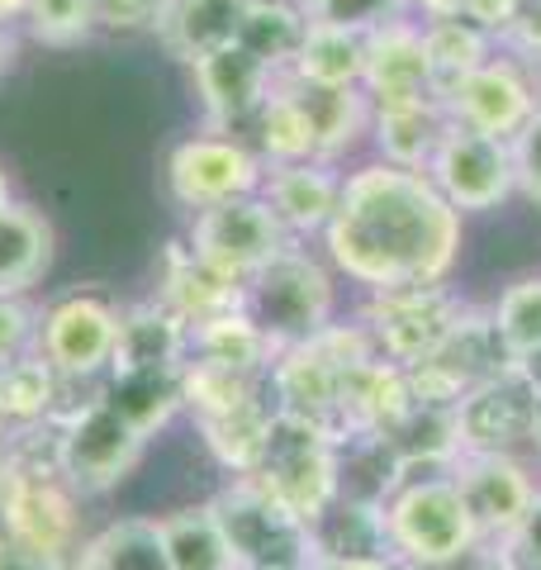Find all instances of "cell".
Returning <instances> with one entry per match:
<instances>
[{"label":"cell","instance_id":"cell-1","mask_svg":"<svg viewBox=\"0 0 541 570\" xmlns=\"http://www.w3.org/2000/svg\"><path fill=\"white\" fill-rule=\"evenodd\" d=\"M465 228L471 219L442 200L427 171L356 157L342 171V200L328 234L318 238V253L361 295L394 285H437L456 276Z\"/></svg>","mask_w":541,"mask_h":570},{"label":"cell","instance_id":"cell-2","mask_svg":"<svg viewBox=\"0 0 541 570\" xmlns=\"http://www.w3.org/2000/svg\"><path fill=\"white\" fill-rule=\"evenodd\" d=\"M81 490L67 480L58 456V428H20L6 442V480H0V532L48 557H77L86 542Z\"/></svg>","mask_w":541,"mask_h":570},{"label":"cell","instance_id":"cell-3","mask_svg":"<svg viewBox=\"0 0 541 570\" xmlns=\"http://www.w3.org/2000/svg\"><path fill=\"white\" fill-rule=\"evenodd\" d=\"M337 285L342 276L314 243H291L281 257H270L243 285V309L266 333V343L285 352V347L314 343L323 328L337 324V314H342Z\"/></svg>","mask_w":541,"mask_h":570},{"label":"cell","instance_id":"cell-4","mask_svg":"<svg viewBox=\"0 0 541 570\" xmlns=\"http://www.w3.org/2000/svg\"><path fill=\"white\" fill-rule=\"evenodd\" d=\"M385 528H390V557L394 566H442L480 547L475 519L465 509L451 471L404 475V485L385 499Z\"/></svg>","mask_w":541,"mask_h":570},{"label":"cell","instance_id":"cell-5","mask_svg":"<svg viewBox=\"0 0 541 570\" xmlns=\"http://www.w3.org/2000/svg\"><path fill=\"white\" fill-rule=\"evenodd\" d=\"M475 299H465L451 281L437 285H394V291H375V295H361V328L371 333L375 352L394 366H419L437 352L451 328L465 318Z\"/></svg>","mask_w":541,"mask_h":570},{"label":"cell","instance_id":"cell-6","mask_svg":"<svg viewBox=\"0 0 541 570\" xmlns=\"http://www.w3.org/2000/svg\"><path fill=\"white\" fill-rule=\"evenodd\" d=\"M214 519L224 528V542L233 551L238 570H266V566H291L309 570V523L295 519L281 499H270L252 475H228L209 499Z\"/></svg>","mask_w":541,"mask_h":570},{"label":"cell","instance_id":"cell-7","mask_svg":"<svg viewBox=\"0 0 541 570\" xmlns=\"http://www.w3.org/2000/svg\"><path fill=\"white\" fill-rule=\"evenodd\" d=\"M252 480H257L270 499H281L295 519L314 523L337 499V438L304 419L276 414L266 428Z\"/></svg>","mask_w":541,"mask_h":570},{"label":"cell","instance_id":"cell-8","mask_svg":"<svg viewBox=\"0 0 541 570\" xmlns=\"http://www.w3.org/2000/svg\"><path fill=\"white\" fill-rule=\"evenodd\" d=\"M427 181L437 186V195L461 209L465 219H490L503 205L518 200V171H513V148L494 134L465 129L451 119L446 134L432 153V163L423 167Z\"/></svg>","mask_w":541,"mask_h":570},{"label":"cell","instance_id":"cell-9","mask_svg":"<svg viewBox=\"0 0 541 570\" xmlns=\"http://www.w3.org/2000/svg\"><path fill=\"white\" fill-rule=\"evenodd\" d=\"M262 176H266V163L252 153L247 138L205 129V124L167 153V195H171V205L186 214L257 195Z\"/></svg>","mask_w":541,"mask_h":570},{"label":"cell","instance_id":"cell-10","mask_svg":"<svg viewBox=\"0 0 541 570\" xmlns=\"http://www.w3.org/2000/svg\"><path fill=\"white\" fill-rule=\"evenodd\" d=\"M119 309L124 305L100 285H77V291L52 295L39 309V356L58 376L100 381L115 362Z\"/></svg>","mask_w":541,"mask_h":570},{"label":"cell","instance_id":"cell-11","mask_svg":"<svg viewBox=\"0 0 541 570\" xmlns=\"http://www.w3.org/2000/svg\"><path fill=\"white\" fill-rule=\"evenodd\" d=\"M503 371H513V352L503 347V337L490 318V305H471L465 318L451 337L427 356V362L409 366V385L419 400H432V404H451L456 409L471 390L490 385Z\"/></svg>","mask_w":541,"mask_h":570},{"label":"cell","instance_id":"cell-12","mask_svg":"<svg viewBox=\"0 0 541 570\" xmlns=\"http://www.w3.org/2000/svg\"><path fill=\"white\" fill-rule=\"evenodd\" d=\"M142 448H148V438L134 433V428L124 423L100 395L86 409H77L67 423H58L62 471L86 499L119 490L142 461Z\"/></svg>","mask_w":541,"mask_h":570},{"label":"cell","instance_id":"cell-13","mask_svg":"<svg viewBox=\"0 0 541 570\" xmlns=\"http://www.w3.org/2000/svg\"><path fill=\"white\" fill-rule=\"evenodd\" d=\"M180 238H186L214 272H224L238 285H247L270 257H281L285 247H291V238L281 234V224L270 219V209L262 205V195H243V200L190 214Z\"/></svg>","mask_w":541,"mask_h":570},{"label":"cell","instance_id":"cell-14","mask_svg":"<svg viewBox=\"0 0 541 570\" xmlns=\"http://www.w3.org/2000/svg\"><path fill=\"white\" fill-rule=\"evenodd\" d=\"M442 100H446V115L465 124V129L513 142V134L541 105V71L499 48L490 62H480L471 77H461Z\"/></svg>","mask_w":541,"mask_h":570},{"label":"cell","instance_id":"cell-15","mask_svg":"<svg viewBox=\"0 0 541 570\" xmlns=\"http://www.w3.org/2000/svg\"><path fill=\"white\" fill-rule=\"evenodd\" d=\"M451 480L465 499L475 519L480 542H503L509 532L522 523L532 494L541 485V471L532 456H513V452H461Z\"/></svg>","mask_w":541,"mask_h":570},{"label":"cell","instance_id":"cell-16","mask_svg":"<svg viewBox=\"0 0 541 570\" xmlns=\"http://www.w3.org/2000/svg\"><path fill=\"white\" fill-rule=\"evenodd\" d=\"M537 395L522 385L518 371H503L490 385L471 390L456 404V433L461 452H513L532 456L537 438Z\"/></svg>","mask_w":541,"mask_h":570},{"label":"cell","instance_id":"cell-17","mask_svg":"<svg viewBox=\"0 0 541 570\" xmlns=\"http://www.w3.org/2000/svg\"><path fill=\"white\" fill-rule=\"evenodd\" d=\"M342 171L347 167L318 163V157H309V163H281V167H266L257 195L285 238L318 247L342 200Z\"/></svg>","mask_w":541,"mask_h":570},{"label":"cell","instance_id":"cell-18","mask_svg":"<svg viewBox=\"0 0 541 570\" xmlns=\"http://www.w3.org/2000/svg\"><path fill=\"white\" fill-rule=\"evenodd\" d=\"M190 86H195V100H200L205 129L243 138L252 115L262 110V100L270 96V86H276V71H266L252 52L228 43L190 67Z\"/></svg>","mask_w":541,"mask_h":570},{"label":"cell","instance_id":"cell-19","mask_svg":"<svg viewBox=\"0 0 541 570\" xmlns=\"http://www.w3.org/2000/svg\"><path fill=\"white\" fill-rule=\"evenodd\" d=\"M361 96L371 105H409V100H442L437 77L427 62L423 24L394 20L366 33V71H361Z\"/></svg>","mask_w":541,"mask_h":570},{"label":"cell","instance_id":"cell-20","mask_svg":"<svg viewBox=\"0 0 541 570\" xmlns=\"http://www.w3.org/2000/svg\"><path fill=\"white\" fill-rule=\"evenodd\" d=\"M157 299L195 333L214 324V318L243 309V285L214 272L186 238H171L157 257Z\"/></svg>","mask_w":541,"mask_h":570},{"label":"cell","instance_id":"cell-21","mask_svg":"<svg viewBox=\"0 0 541 570\" xmlns=\"http://www.w3.org/2000/svg\"><path fill=\"white\" fill-rule=\"evenodd\" d=\"M186 362H190V328L157 295L119 309L110 371H180Z\"/></svg>","mask_w":541,"mask_h":570},{"label":"cell","instance_id":"cell-22","mask_svg":"<svg viewBox=\"0 0 541 570\" xmlns=\"http://www.w3.org/2000/svg\"><path fill=\"white\" fill-rule=\"evenodd\" d=\"M247 10H252V0H167L153 33L167 48V58L195 67L200 58L238 39Z\"/></svg>","mask_w":541,"mask_h":570},{"label":"cell","instance_id":"cell-23","mask_svg":"<svg viewBox=\"0 0 541 570\" xmlns=\"http://www.w3.org/2000/svg\"><path fill=\"white\" fill-rule=\"evenodd\" d=\"M446 100H409V105H371V157H381L390 167L423 171L437 153L446 134Z\"/></svg>","mask_w":541,"mask_h":570},{"label":"cell","instance_id":"cell-24","mask_svg":"<svg viewBox=\"0 0 541 570\" xmlns=\"http://www.w3.org/2000/svg\"><path fill=\"white\" fill-rule=\"evenodd\" d=\"M291 86L304 105V115H309L318 163L352 167L371 138V100L361 91H328V86H309L295 77H291Z\"/></svg>","mask_w":541,"mask_h":570},{"label":"cell","instance_id":"cell-25","mask_svg":"<svg viewBox=\"0 0 541 570\" xmlns=\"http://www.w3.org/2000/svg\"><path fill=\"white\" fill-rule=\"evenodd\" d=\"M309 547L314 561H394L385 504H361V499L337 494L309 523Z\"/></svg>","mask_w":541,"mask_h":570},{"label":"cell","instance_id":"cell-26","mask_svg":"<svg viewBox=\"0 0 541 570\" xmlns=\"http://www.w3.org/2000/svg\"><path fill=\"white\" fill-rule=\"evenodd\" d=\"M270 419H276V400H270V390H262V395L228 404V409H219V414H200L195 428H200L205 452L219 461L228 475H252L257 471Z\"/></svg>","mask_w":541,"mask_h":570},{"label":"cell","instance_id":"cell-27","mask_svg":"<svg viewBox=\"0 0 541 570\" xmlns=\"http://www.w3.org/2000/svg\"><path fill=\"white\" fill-rule=\"evenodd\" d=\"M100 400L142 438H157L176 414H186L180 371H105Z\"/></svg>","mask_w":541,"mask_h":570},{"label":"cell","instance_id":"cell-28","mask_svg":"<svg viewBox=\"0 0 541 570\" xmlns=\"http://www.w3.org/2000/svg\"><path fill=\"white\" fill-rule=\"evenodd\" d=\"M243 138L252 142V153H257L266 167L309 163V157H318L309 115H304V105H299V96H295L291 77H276V86H270V96L262 100V110L252 115V124L243 129Z\"/></svg>","mask_w":541,"mask_h":570},{"label":"cell","instance_id":"cell-29","mask_svg":"<svg viewBox=\"0 0 541 570\" xmlns=\"http://www.w3.org/2000/svg\"><path fill=\"white\" fill-rule=\"evenodd\" d=\"M52 266V224L33 205L0 209V295H29Z\"/></svg>","mask_w":541,"mask_h":570},{"label":"cell","instance_id":"cell-30","mask_svg":"<svg viewBox=\"0 0 541 570\" xmlns=\"http://www.w3.org/2000/svg\"><path fill=\"white\" fill-rule=\"evenodd\" d=\"M404 461L385 433L352 428L337 438V494L361 499V504H385L404 485Z\"/></svg>","mask_w":541,"mask_h":570},{"label":"cell","instance_id":"cell-31","mask_svg":"<svg viewBox=\"0 0 541 570\" xmlns=\"http://www.w3.org/2000/svg\"><path fill=\"white\" fill-rule=\"evenodd\" d=\"M77 566L81 570H171L167 542H161V523L138 519V513L86 532Z\"/></svg>","mask_w":541,"mask_h":570},{"label":"cell","instance_id":"cell-32","mask_svg":"<svg viewBox=\"0 0 541 570\" xmlns=\"http://www.w3.org/2000/svg\"><path fill=\"white\" fill-rule=\"evenodd\" d=\"M304 39H309V14L299 10V0H252V10L233 43L252 52L266 71L285 77V71L295 67Z\"/></svg>","mask_w":541,"mask_h":570},{"label":"cell","instance_id":"cell-33","mask_svg":"<svg viewBox=\"0 0 541 570\" xmlns=\"http://www.w3.org/2000/svg\"><path fill=\"white\" fill-rule=\"evenodd\" d=\"M361 71H366V33L309 24V39L285 77L328 86V91H361Z\"/></svg>","mask_w":541,"mask_h":570},{"label":"cell","instance_id":"cell-34","mask_svg":"<svg viewBox=\"0 0 541 570\" xmlns=\"http://www.w3.org/2000/svg\"><path fill=\"white\" fill-rule=\"evenodd\" d=\"M423 24V43H427V62L437 77V91L446 96L461 77H471L480 62H490L499 52V39L484 24L465 20V14H442V20H419Z\"/></svg>","mask_w":541,"mask_h":570},{"label":"cell","instance_id":"cell-35","mask_svg":"<svg viewBox=\"0 0 541 570\" xmlns=\"http://www.w3.org/2000/svg\"><path fill=\"white\" fill-rule=\"evenodd\" d=\"M161 542H167V561L171 570H238L233 551L224 542V528L214 519L209 499L205 504H186L161 513Z\"/></svg>","mask_w":541,"mask_h":570},{"label":"cell","instance_id":"cell-36","mask_svg":"<svg viewBox=\"0 0 541 570\" xmlns=\"http://www.w3.org/2000/svg\"><path fill=\"white\" fill-rule=\"evenodd\" d=\"M190 356L214 362V366H228V371H252V376H266L270 362H276V347H270L266 333L247 318V309H233V314L214 318V324L190 333Z\"/></svg>","mask_w":541,"mask_h":570},{"label":"cell","instance_id":"cell-37","mask_svg":"<svg viewBox=\"0 0 541 570\" xmlns=\"http://www.w3.org/2000/svg\"><path fill=\"white\" fill-rule=\"evenodd\" d=\"M490 318L503 337V347L518 356H528L541 347V272H522L509 285H499V295L490 299Z\"/></svg>","mask_w":541,"mask_h":570},{"label":"cell","instance_id":"cell-38","mask_svg":"<svg viewBox=\"0 0 541 570\" xmlns=\"http://www.w3.org/2000/svg\"><path fill=\"white\" fill-rule=\"evenodd\" d=\"M20 29L33 43L71 48L96 33V20H90V0H29Z\"/></svg>","mask_w":541,"mask_h":570},{"label":"cell","instance_id":"cell-39","mask_svg":"<svg viewBox=\"0 0 541 570\" xmlns=\"http://www.w3.org/2000/svg\"><path fill=\"white\" fill-rule=\"evenodd\" d=\"M309 24L347 29V33H375L394 20H409V0H299Z\"/></svg>","mask_w":541,"mask_h":570},{"label":"cell","instance_id":"cell-40","mask_svg":"<svg viewBox=\"0 0 541 570\" xmlns=\"http://www.w3.org/2000/svg\"><path fill=\"white\" fill-rule=\"evenodd\" d=\"M39 352V305L24 295H0V366Z\"/></svg>","mask_w":541,"mask_h":570},{"label":"cell","instance_id":"cell-41","mask_svg":"<svg viewBox=\"0 0 541 570\" xmlns=\"http://www.w3.org/2000/svg\"><path fill=\"white\" fill-rule=\"evenodd\" d=\"M490 551L499 570H541V485L532 494L528 513H522V523L503 542H490Z\"/></svg>","mask_w":541,"mask_h":570},{"label":"cell","instance_id":"cell-42","mask_svg":"<svg viewBox=\"0 0 541 570\" xmlns=\"http://www.w3.org/2000/svg\"><path fill=\"white\" fill-rule=\"evenodd\" d=\"M513 171H518V200L541 209V105L537 115L513 134Z\"/></svg>","mask_w":541,"mask_h":570},{"label":"cell","instance_id":"cell-43","mask_svg":"<svg viewBox=\"0 0 541 570\" xmlns=\"http://www.w3.org/2000/svg\"><path fill=\"white\" fill-rule=\"evenodd\" d=\"M167 0H90V20L105 33H153Z\"/></svg>","mask_w":541,"mask_h":570},{"label":"cell","instance_id":"cell-44","mask_svg":"<svg viewBox=\"0 0 541 570\" xmlns=\"http://www.w3.org/2000/svg\"><path fill=\"white\" fill-rule=\"evenodd\" d=\"M499 48L541 71V0H518L513 20L499 29Z\"/></svg>","mask_w":541,"mask_h":570},{"label":"cell","instance_id":"cell-45","mask_svg":"<svg viewBox=\"0 0 541 570\" xmlns=\"http://www.w3.org/2000/svg\"><path fill=\"white\" fill-rule=\"evenodd\" d=\"M0 570H81V566L77 557H48V551H33L0 532Z\"/></svg>","mask_w":541,"mask_h":570},{"label":"cell","instance_id":"cell-46","mask_svg":"<svg viewBox=\"0 0 541 570\" xmlns=\"http://www.w3.org/2000/svg\"><path fill=\"white\" fill-rule=\"evenodd\" d=\"M513 10H518V0H461V14L465 20H475V24H484L499 39V29L513 20Z\"/></svg>","mask_w":541,"mask_h":570},{"label":"cell","instance_id":"cell-47","mask_svg":"<svg viewBox=\"0 0 541 570\" xmlns=\"http://www.w3.org/2000/svg\"><path fill=\"white\" fill-rule=\"evenodd\" d=\"M513 371H518L522 385H528L532 395H537V404H541V347H537V352H528V356H518Z\"/></svg>","mask_w":541,"mask_h":570},{"label":"cell","instance_id":"cell-48","mask_svg":"<svg viewBox=\"0 0 541 570\" xmlns=\"http://www.w3.org/2000/svg\"><path fill=\"white\" fill-rule=\"evenodd\" d=\"M309 570H400L394 561H314Z\"/></svg>","mask_w":541,"mask_h":570},{"label":"cell","instance_id":"cell-49","mask_svg":"<svg viewBox=\"0 0 541 570\" xmlns=\"http://www.w3.org/2000/svg\"><path fill=\"white\" fill-rule=\"evenodd\" d=\"M24 10H29V0H0V29H20L24 24Z\"/></svg>","mask_w":541,"mask_h":570},{"label":"cell","instance_id":"cell-50","mask_svg":"<svg viewBox=\"0 0 541 570\" xmlns=\"http://www.w3.org/2000/svg\"><path fill=\"white\" fill-rule=\"evenodd\" d=\"M10 58H14V33H10V29H0V71L10 67Z\"/></svg>","mask_w":541,"mask_h":570},{"label":"cell","instance_id":"cell-51","mask_svg":"<svg viewBox=\"0 0 541 570\" xmlns=\"http://www.w3.org/2000/svg\"><path fill=\"white\" fill-rule=\"evenodd\" d=\"M6 205H14V190H10V176L0 171V209H6Z\"/></svg>","mask_w":541,"mask_h":570},{"label":"cell","instance_id":"cell-52","mask_svg":"<svg viewBox=\"0 0 541 570\" xmlns=\"http://www.w3.org/2000/svg\"><path fill=\"white\" fill-rule=\"evenodd\" d=\"M532 461H537V471H541V409H537V438H532Z\"/></svg>","mask_w":541,"mask_h":570},{"label":"cell","instance_id":"cell-53","mask_svg":"<svg viewBox=\"0 0 541 570\" xmlns=\"http://www.w3.org/2000/svg\"><path fill=\"white\" fill-rule=\"evenodd\" d=\"M0 480H6V452H0Z\"/></svg>","mask_w":541,"mask_h":570},{"label":"cell","instance_id":"cell-54","mask_svg":"<svg viewBox=\"0 0 541 570\" xmlns=\"http://www.w3.org/2000/svg\"><path fill=\"white\" fill-rule=\"evenodd\" d=\"M266 570H291V566H266Z\"/></svg>","mask_w":541,"mask_h":570}]
</instances>
